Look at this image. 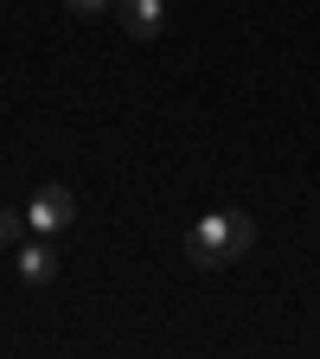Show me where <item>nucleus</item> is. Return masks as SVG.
I'll list each match as a JSON object with an SVG mask.
<instances>
[{"mask_svg":"<svg viewBox=\"0 0 320 359\" xmlns=\"http://www.w3.org/2000/svg\"><path fill=\"white\" fill-rule=\"evenodd\" d=\"M250 244H256V218L237 212V205H224V212H205L186 231V263L193 269H224V263H237Z\"/></svg>","mask_w":320,"mask_h":359,"instance_id":"nucleus-1","label":"nucleus"},{"mask_svg":"<svg viewBox=\"0 0 320 359\" xmlns=\"http://www.w3.org/2000/svg\"><path fill=\"white\" fill-rule=\"evenodd\" d=\"M71 218H77V199H71V187H39V193H32V205H26V224H32L39 238H58Z\"/></svg>","mask_w":320,"mask_h":359,"instance_id":"nucleus-2","label":"nucleus"},{"mask_svg":"<svg viewBox=\"0 0 320 359\" xmlns=\"http://www.w3.org/2000/svg\"><path fill=\"white\" fill-rule=\"evenodd\" d=\"M116 26L128 39H160L167 32V0H116Z\"/></svg>","mask_w":320,"mask_h":359,"instance_id":"nucleus-3","label":"nucleus"},{"mask_svg":"<svg viewBox=\"0 0 320 359\" xmlns=\"http://www.w3.org/2000/svg\"><path fill=\"white\" fill-rule=\"evenodd\" d=\"M20 283H32V289H45L58 276V257H52V238H32V244H20Z\"/></svg>","mask_w":320,"mask_h":359,"instance_id":"nucleus-4","label":"nucleus"},{"mask_svg":"<svg viewBox=\"0 0 320 359\" xmlns=\"http://www.w3.org/2000/svg\"><path fill=\"white\" fill-rule=\"evenodd\" d=\"M20 238H26V212L0 205V244H20Z\"/></svg>","mask_w":320,"mask_h":359,"instance_id":"nucleus-5","label":"nucleus"},{"mask_svg":"<svg viewBox=\"0 0 320 359\" xmlns=\"http://www.w3.org/2000/svg\"><path fill=\"white\" fill-rule=\"evenodd\" d=\"M64 7H71L77 20H97V13H109V7H116V0H64Z\"/></svg>","mask_w":320,"mask_h":359,"instance_id":"nucleus-6","label":"nucleus"}]
</instances>
